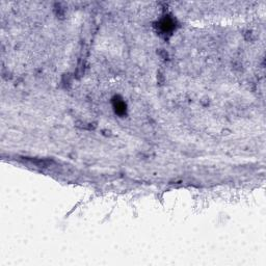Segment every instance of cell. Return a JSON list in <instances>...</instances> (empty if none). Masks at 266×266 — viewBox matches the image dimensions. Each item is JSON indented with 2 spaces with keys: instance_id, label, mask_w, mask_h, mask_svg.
<instances>
[{
  "instance_id": "1",
  "label": "cell",
  "mask_w": 266,
  "mask_h": 266,
  "mask_svg": "<svg viewBox=\"0 0 266 266\" xmlns=\"http://www.w3.org/2000/svg\"><path fill=\"white\" fill-rule=\"evenodd\" d=\"M115 111L120 113V115H122V113H124L126 111V104L123 101H121V100L115 101Z\"/></svg>"
},
{
  "instance_id": "2",
  "label": "cell",
  "mask_w": 266,
  "mask_h": 266,
  "mask_svg": "<svg viewBox=\"0 0 266 266\" xmlns=\"http://www.w3.org/2000/svg\"><path fill=\"white\" fill-rule=\"evenodd\" d=\"M173 25L174 23L171 19H164L161 23V27L163 29V31H168V30H171V29H173Z\"/></svg>"
}]
</instances>
